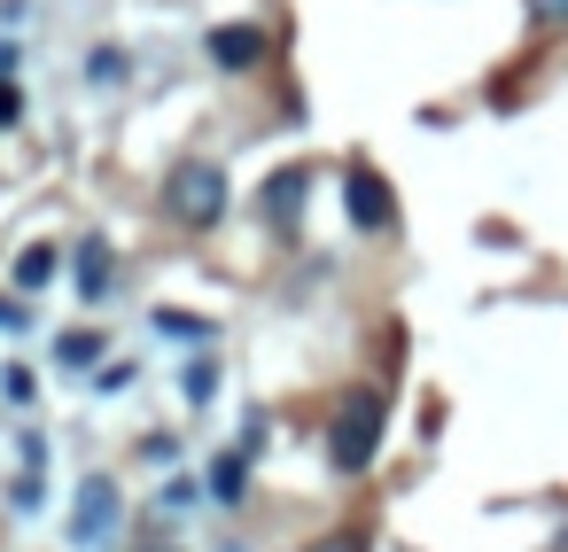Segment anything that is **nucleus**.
I'll return each mask as SVG.
<instances>
[{
    "mask_svg": "<svg viewBox=\"0 0 568 552\" xmlns=\"http://www.w3.org/2000/svg\"><path fill=\"white\" fill-rule=\"evenodd\" d=\"M226 552H242V544H226Z\"/></svg>",
    "mask_w": 568,
    "mask_h": 552,
    "instance_id": "17",
    "label": "nucleus"
},
{
    "mask_svg": "<svg viewBox=\"0 0 568 552\" xmlns=\"http://www.w3.org/2000/svg\"><path fill=\"white\" fill-rule=\"evenodd\" d=\"M180 389H187V405H203V397L219 389V374H211V366H187V374H180Z\"/></svg>",
    "mask_w": 568,
    "mask_h": 552,
    "instance_id": "11",
    "label": "nucleus"
},
{
    "mask_svg": "<svg viewBox=\"0 0 568 552\" xmlns=\"http://www.w3.org/2000/svg\"><path fill=\"white\" fill-rule=\"evenodd\" d=\"M118 521V482H87L79 490V513H71V544H102Z\"/></svg>",
    "mask_w": 568,
    "mask_h": 552,
    "instance_id": "3",
    "label": "nucleus"
},
{
    "mask_svg": "<svg viewBox=\"0 0 568 552\" xmlns=\"http://www.w3.org/2000/svg\"><path fill=\"white\" fill-rule=\"evenodd\" d=\"M242 482H250V459H242V451H226V459L211 467V490H219V498L234 505V498H242Z\"/></svg>",
    "mask_w": 568,
    "mask_h": 552,
    "instance_id": "9",
    "label": "nucleus"
},
{
    "mask_svg": "<svg viewBox=\"0 0 568 552\" xmlns=\"http://www.w3.org/2000/svg\"><path fill=\"white\" fill-rule=\"evenodd\" d=\"M9 71H17V48H9V40H0V79H9Z\"/></svg>",
    "mask_w": 568,
    "mask_h": 552,
    "instance_id": "16",
    "label": "nucleus"
},
{
    "mask_svg": "<svg viewBox=\"0 0 568 552\" xmlns=\"http://www.w3.org/2000/svg\"><path fill=\"white\" fill-rule=\"evenodd\" d=\"M211 63L219 71H257L265 63V32L257 24H219L211 32Z\"/></svg>",
    "mask_w": 568,
    "mask_h": 552,
    "instance_id": "4",
    "label": "nucleus"
},
{
    "mask_svg": "<svg viewBox=\"0 0 568 552\" xmlns=\"http://www.w3.org/2000/svg\"><path fill=\"white\" fill-rule=\"evenodd\" d=\"M343 203H351V226H358V234H382V226H389V187H382L374 172H351V180H343Z\"/></svg>",
    "mask_w": 568,
    "mask_h": 552,
    "instance_id": "5",
    "label": "nucleus"
},
{
    "mask_svg": "<svg viewBox=\"0 0 568 552\" xmlns=\"http://www.w3.org/2000/svg\"><path fill=\"white\" fill-rule=\"evenodd\" d=\"M0 327H24V304H9V296H0Z\"/></svg>",
    "mask_w": 568,
    "mask_h": 552,
    "instance_id": "15",
    "label": "nucleus"
},
{
    "mask_svg": "<svg viewBox=\"0 0 568 552\" xmlns=\"http://www.w3.org/2000/svg\"><path fill=\"white\" fill-rule=\"evenodd\" d=\"M312 552H366V536H358V529H343V536H320Z\"/></svg>",
    "mask_w": 568,
    "mask_h": 552,
    "instance_id": "12",
    "label": "nucleus"
},
{
    "mask_svg": "<svg viewBox=\"0 0 568 552\" xmlns=\"http://www.w3.org/2000/svg\"><path fill=\"white\" fill-rule=\"evenodd\" d=\"M296 203H304V172H273V187H265V218H273V226H296Z\"/></svg>",
    "mask_w": 568,
    "mask_h": 552,
    "instance_id": "6",
    "label": "nucleus"
},
{
    "mask_svg": "<svg viewBox=\"0 0 568 552\" xmlns=\"http://www.w3.org/2000/svg\"><path fill=\"white\" fill-rule=\"evenodd\" d=\"M110 288V242H79V296Z\"/></svg>",
    "mask_w": 568,
    "mask_h": 552,
    "instance_id": "7",
    "label": "nucleus"
},
{
    "mask_svg": "<svg viewBox=\"0 0 568 552\" xmlns=\"http://www.w3.org/2000/svg\"><path fill=\"white\" fill-rule=\"evenodd\" d=\"M17 110H24V102H17V86H0V125H17Z\"/></svg>",
    "mask_w": 568,
    "mask_h": 552,
    "instance_id": "14",
    "label": "nucleus"
},
{
    "mask_svg": "<svg viewBox=\"0 0 568 552\" xmlns=\"http://www.w3.org/2000/svg\"><path fill=\"white\" fill-rule=\"evenodd\" d=\"M48 280H55V249H48V242H32V249L17 257V288H48Z\"/></svg>",
    "mask_w": 568,
    "mask_h": 552,
    "instance_id": "8",
    "label": "nucleus"
},
{
    "mask_svg": "<svg viewBox=\"0 0 568 552\" xmlns=\"http://www.w3.org/2000/svg\"><path fill=\"white\" fill-rule=\"evenodd\" d=\"M382 420H389L382 389H343V405H335V420H327V459H335L343 474H366V467L382 459Z\"/></svg>",
    "mask_w": 568,
    "mask_h": 552,
    "instance_id": "1",
    "label": "nucleus"
},
{
    "mask_svg": "<svg viewBox=\"0 0 568 552\" xmlns=\"http://www.w3.org/2000/svg\"><path fill=\"white\" fill-rule=\"evenodd\" d=\"M164 211H172L180 226H219V218H226V172H219V164H180V172L164 180Z\"/></svg>",
    "mask_w": 568,
    "mask_h": 552,
    "instance_id": "2",
    "label": "nucleus"
},
{
    "mask_svg": "<svg viewBox=\"0 0 568 552\" xmlns=\"http://www.w3.org/2000/svg\"><path fill=\"white\" fill-rule=\"evenodd\" d=\"M529 17H537V24H560V17H568V0H529Z\"/></svg>",
    "mask_w": 568,
    "mask_h": 552,
    "instance_id": "13",
    "label": "nucleus"
},
{
    "mask_svg": "<svg viewBox=\"0 0 568 552\" xmlns=\"http://www.w3.org/2000/svg\"><path fill=\"white\" fill-rule=\"evenodd\" d=\"M55 358H63V366H94V358H102V335H94V327H79V335H63V343H55Z\"/></svg>",
    "mask_w": 568,
    "mask_h": 552,
    "instance_id": "10",
    "label": "nucleus"
}]
</instances>
